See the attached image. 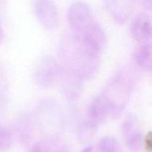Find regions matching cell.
I'll return each instance as SVG.
<instances>
[{
	"label": "cell",
	"mask_w": 152,
	"mask_h": 152,
	"mask_svg": "<svg viewBox=\"0 0 152 152\" xmlns=\"http://www.w3.org/2000/svg\"><path fill=\"white\" fill-rule=\"evenodd\" d=\"M68 22L74 33L83 34L93 22L91 9L87 3L82 1H74L68 9Z\"/></svg>",
	"instance_id": "5b68a950"
},
{
	"label": "cell",
	"mask_w": 152,
	"mask_h": 152,
	"mask_svg": "<svg viewBox=\"0 0 152 152\" xmlns=\"http://www.w3.org/2000/svg\"><path fill=\"white\" fill-rule=\"evenodd\" d=\"M13 143V132L7 127L0 124V152L10 149Z\"/></svg>",
	"instance_id": "ac0fdd59"
},
{
	"label": "cell",
	"mask_w": 152,
	"mask_h": 152,
	"mask_svg": "<svg viewBox=\"0 0 152 152\" xmlns=\"http://www.w3.org/2000/svg\"><path fill=\"white\" fill-rule=\"evenodd\" d=\"M94 147L92 145H88V146L85 147L81 152H93Z\"/></svg>",
	"instance_id": "603a6c76"
},
{
	"label": "cell",
	"mask_w": 152,
	"mask_h": 152,
	"mask_svg": "<svg viewBox=\"0 0 152 152\" xmlns=\"http://www.w3.org/2000/svg\"><path fill=\"white\" fill-rule=\"evenodd\" d=\"M34 11L37 20L46 29H54L59 22V14L52 0H34Z\"/></svg>",
	"instance_id": "52a82bcc"
},
{
	"label": "cell",
	"mask_w": 152,
	"mask_h": 152,
	"mask_svg": "<svg viewBox=\"0 0 152 152\" xmlns=\"http://www.w3.org/2000/svg\"><path fill=\"white\" fill-rule=\"evenodd\" d=\"M85 80L72 70L62 66L58 82L61 91L68 100L74 102L81 97Z\"/></svg>",
	"instance_id": "277c9868"
},
{
	"label": "cell",
	"mask_w": 152,
	"mask_h": 152,
	"mask_svg": "<svg viewBox=\"0 0 152 152\" xmlns=\"http://www.w3.org/2000/svg\"><path fill=\"white\" fill-rule=\"evenodd\" d=\"M62 66L50 56L40 58L34 70V79L39 86L48 88L58 82Z\"/></svg>",
	"instance_id": "3957f363"
},
{
	"label": "cell",
	"mask_w": 152,
	"mask_h": 152,
	"mask_svg": "<svg viewBox=\"0 0 152 152\" xmlns=\"http://www.w3.org/2000/svg\"><path fill=\"white\" fill-rule=\"evenodd\" d=\"M14 130L21 142H29L33 134V122L31 116L27 114L19 116L14 123Z\"/></svg>",
	"instance_id": "4fadbf2b"
},
{
	"label": "cell",
	"mask_w": 152,
	"mask_h": 152,
	"mask_svg": "<svg viewBox=\"0 0 152 152\" xmlns=\"http://www.w3.org/2000/svg\"><path fill=\"white\" fill-rule=\"evenodd\" d=\"M80 35L88 46L99 53H101L106 45L107 37L105 31L96 23L92 24L86 32Z\"/></svg>",
	"instance_id": "30bf717a"
},
{
	"label": "cell",
	"mask_w": 152,
	"mask_h": 152,
	"mask_svg": "<svg viewBox=\"0 0 152 152\" xmlns=\"http://www.w3.org/2000/svg\"><path fill=\"white\" fill-rule=\"evenodd\" d=\"M143 147H145L147 152H151L152 149V137L151 133L148 132L143 139Z\"/></svg>",
	"instance_id": "ffe728a7"
},
{
	"label": "cell",
	"mask_w": 152,
	"mask_h": 152,
	"mask_svg": "<svg viewBox=\"0 0 152 152\" xmlns=\"http://www.w3.org/2000/svg\"><path fill=\"white\" fill-rule=\"evenodd\" d=\"M130 32L134 39L141 42H146L151 39V20L148 15L141 13L134 19L130 28Z\"/></svg>",
	"instance_id": "8fae6325"
},
{
	"label": "cell",
	"mask_w": 152,
	"mask_h": 152,
	"mask_svg": "<svg viewBox=\"0 0 152 152\" xmlns=\"http://www.w3.org/2000/svg\"><path fill=\"white\" fill-rule=\"evenodd\" d=\"M37 118L41 124L57 125L63 120L62 111L57 102L51 99L41 101L37 106Z\"/></svg>",
	"instance_id": "ba28073f"
},
{
	"label": "cell",
	"mask_w": 152,
	"mask_h": 152,
	"mask_svg": "<svg viewBox=\"0 0 152 152\" xmlns=\"http://www.w3.org/2000/svg\"><path fill=\"white\" fill-rule=\"evenodd\" d=\"M99 152H121L122 148L120 142L116 138L111 136L102 137L98 142Z\"/></svg>",
	"instance_id": "2e32d148"
},
{
	"label": "cell",
	"mask_w": 152,
	"mask_h": 152,
	"mask_svg": "<svg viewBox=\"0 0 152 152\" xmlns=\"http://www.w3.org/2000/svg\"><path fill=\"white\" fill-rule=\"evenodd\" d=\"M143 7L145 10H150L151 8V0H142Z\"/></svg>",
	"instance_id": "7402d4cb"
},
{
	"label": "cell",
	"mask_w": 152,
	"mask_h": 152,
	"mask_svg": "<svg viewBox=\"0 0 152 152\" xmlns=\"http://www.w3.org/2000/svg\"><path fill=\"white\" fill-rule=\"evenodd\" d=\"M59 140L56 138H46L36 142L30 152H56Z\"/></svg>",
	"instance_id": "e0dca14e"
},
{
	"label": "cell",
	"mask_w": 152,
	"mask_h": 152,
	"mask_svg": "<svg viewBox=\"0 0 152 152\" xmlns=\"http://www.w3.org/2000/svg\"><path fill=\"white\" fill-rule=\"evenodd\" d=\"M98 128L99 126L94 124L87 119L80 122L77 129L79 141L83 144H88L91 142L97 132Z\"/></svg>",
	"instance_id": "9a60e30c"
},
{
	"label": "cell",
	"mask_w": 152,
	"mask_h": 152,
	"mask_svg": "<svg viewBox=\"0 0 152 152\" xmlns=\"http://www.w3.org/2000/svg\"><path fill=\"white\" fill-rule=\"evenodd\" d=\"M7 88V80L2 70L0 68V94H2Z\"/></svg>",
	"instance_id": "d6986e66"
},
{
	"label": "cell",
	"mask_w": 152,
	"mask_h": 152,
	"mask_svg": "<svg viewBox=\"0 0 152 152\" xmlns=\"http://www.w3.org/2000/svg\"><path fill=\"white\" fill-rule=\"evenodd\" d=\"M56 152H73L69 146L67 144L63 143L62 141L59 140V144L56 148Z\"/></svg>",
	"instance_id": "44dd1931"
},
{
	"label": "cell",
	"mask_w": 152,
	"mask_h": 152,
	"mask_svg": "<svg viewBox=\"0 0 152 152\" xmlns=\"http://www.w3.org/2000/svg\"><path fill=\"white\" fill-rule=\"evenodd\" d=\"M59 54L63 66L78 74L85 81L94 78L99 69V53L88 46L80 34L65 36L59 45Z\"/></svg>",
	"instance_id": "6da1fadb"
},
{
	"label": "cell",
	"mask_w": 152,
	"mask_h": 152,
	"mask_svg": "<svg viewBox=\"0 0 152 152\" xmlns=\"http://www.w3.org/2000/svg\"><path fill=\"white\" fill-rule=\"evenodd\" d=\"M134 61L139 68L145 71L151 69V45L150 42H143L134 53Z\"/></svg>",
	"instance_id": "5bb4252c"
},
{
	"label": "cell",
	"mask_w": 152,
	"mask_h": 152,
	"mask_svg": "<svg viewBox=\"0 0 152 152\" xmlns=\"http://www.w3.org/2000/svg\"><path fill=\"white\" fill-rule=\"evenodd\" d=\"M109 117V111L106 104L101 95H97L92 99L89 105L86 119L94 124L99 126Z\"/></svg>",
	"instance_id": "7c38bea8"
},
{
	"label": "cell",
	"mask_w": 152,
	"mask_h": 152,
	"mask_svg": "<svg viewBox=\"0 0 152 152\" xmlns=\"http://www.w3.org/2000/svg\"><path fill=\"white\" fill-rule=\"evenodd\" d=\"M121 131L126 146L131 151L139 152L143 148L144 137L140 123L134 114L127 116L122 124Z\"/></svg>",
	"instance_id": "8992f818"
},
{
	"label": "cell",
	"mask_w": 152,
	"mask_h": 152,
	"mask_svg": "<svg viewBox=\"0 0 152 152\" xmlns=\"http://www.w3.org/2000/svg\"><path fill=\"white\" fill-rule=\"evenodd\" d=\"M3 37H4V31H3L2 25H1V22H0V42L2 41Z\"/></svg>",
	"instance_id": "cb8c5ba5"
},
{
	"label": "cell",
	"mask_w": 152,
	"mask_h": 152,
	"mask_svg": "<svg viewBox=\"0 0 152 152\" xmlns=\"http://www.w3.org/2000/svg\"><path fill=\"white\" fill-rule=\"evenodd\" d=\"M106 10L116 22L123 24L129 19L135 7V0H104Z\"/></svg>",
	"instance_id": "9c48e42d"
},
{
	"label": "cell",
	"mask_w": 152,
	"mask_h": 152,
	"mask_svg": "<svg viewBox=\"0 0 152 152\" xmlns=\"http://www.w3.org/2000/svg\"><path fill=\"white\" fill-rule=\"evenodd\" d=\"M132 91L131 80L123 72L117 73L100 94L108 107L110 117L116 118L123 113L129 103Z\"/></svg>",
	"instance_id": "7a4b0ae2"
}]
</instances>
